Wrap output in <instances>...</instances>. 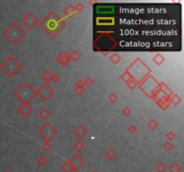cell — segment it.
Wrapping results in <instances>:
<instances>
[{
	"label": "cell",
	"mask_w": 184,
	"mask_h": 172,
	"mask_svg": "<svg viewBox=\"0 0 184 172\" xmlns=\"http://www.w3.org/2000/svg\"><path fill=\"white\" fill-rule=\"evenodd\" d=\"M65 24L64 20L55 12H51L39 24L43 31L51 37L56 36L64 28Z\"/></svg>",
	"instance_id": "cell-1"
},
{
	"label": "cell",
	"mask_w": 184,
	"mask_h": 172,
	"mask_svg": "<svg viewBox=\"0 0 184 172\" xmlns=\"http://www.w3.org/2000/svg\"><path fill=\"white\" fill-rule=\"evenodd\" d=\"M126 71L130 75L132 78L136 80L138 83H140L143 80L145 79L146 76H145L143 74L140 73V71L142 73H145L147 75L150 74V68L145 66V64L140 59V58H137L130 66L128 67V69H126ZM148 76V75H147Z\"/></svg>",
	"instance_id": "cell-2"
},
{
	"label": "cell",
	"mask_w": 184,
	"mask_h": 172,
	"mask_svg": "<svg viewBox=\"0 0 184 172\" xmlns=\"http://www.w3.org/2000/svg\"><path fill=\"white\" fill-rule=\"evenodd\" d=\"M13 94L14 96H16L17 99L21 101L22 103H29V101L32 100L37 94V91L33 90L28 82H24L22 84L19 85V87H17Z\"/></svg>",
	"instance_id": "cell-3"
},
{
	"label": "cell",
	"mask_w": 184,
	"mask_h": 172,
	"mask_svg": "<svg viewBox=\"0 0 184 172\" xmlns=\"http://www.w3.org/2000/svg\"><path fill=\"white\" fill-rule=\"evenodd\" d=\"M3 35L12 45H15L18 41H20L24 37L25 31L19 26V24H17L16 23H13L3 32Z\"/></svg>",
	"instance_id": "cell-4"
},
{
	"label": "cell",
	"mask_w": 184,
	"mask_h": 172,
	"mask_svg": "<svg viewBox=\"0 0 184 172\" xmlns=\"http://www.w3.org/2000/svg\"><path fill=\"white\" fill-rule=\"evenodd\" d=\"M0 68L9 77H13L22 69V65L18 60L15 59L14 57L8 56L6 59L4 60L0 65Z\"/></svg>",
	"instance_id": "cell-5"
},
{
	"label": "cell",
	"mask_w": 184,
	"mask_h": 172,
	"mask_svg": "<svg viewBox=\"0 0 184 172\" xmlns=\"http://www.w3.org/2000/svg\"><path fill=\"white\" fill-rule=\"evenodd\" d=\"M39 134L46 142H50L58 134L57 128H55L51 123H46L39 130Z\"/></svg>",
	"instance_id": "cell-6"
},
{
	"label": "cell",
	"mask_w": 184,
	"mask_h": 172,
	"mask_svg": "<svg viewBox=\"0 0 184 172\" xmlns=\"http://www.w3.org/2000/svg\"><path fill=\"white\" fill-rule=\"evenodd\" d=\"M54 93V90L46 82H44L39 90L37 91V94L39 96L40 99H42L43 101H48Z\"/></svg>",
	"instance_id": "cell-7"
},
{
	"label": "cell",
	"mask_w": 184,
	"mask_h": 172,
	"mask_svg": "<svg viewBox=\"0 0 184 172\" xmlns=\"http://www.w3.org/2000/svg\"><path fill=\"white\" fill-rule=\"evenodd\" d=\"M38 22H39V20L34 15V13H32V12H29L22 19V23L28 30H32L33 27H35V25L38 24Z\"/></svg>",
	"instance_id": "cell-8"
},
{
	"label": "cell",
	"mask_w": 184,
	"mask_h": 172,
	"mask_svg": "<svg viewBox=\"0 0 184 172\" xmlns=\"http://www.w3.org/2000/svg\"><path fill=\"white\" fill-rule=\"evenodd\" d=\"M68 161L71 164V166L73 167L75 172L80 170L85 164V161L83 159V158L79 154H75L71 159H68Z\"/></svg>",
	"instance_id": "cell-9"
},
{
	"label": "cell",
	"mask_w": 184,
	"mask_h": 172,
	"mask_svg": "<svg viewBox=\"0 0 184 172\" xmlns=\"http://www.w3.org/2000/svg\"><path fill=\"white\" fill-rule=\"evenodd\" d=\"M32 111V108L29 106V103H22V105L17 109V112L20 113L23 117H27Z\"/></svg>",
	"instance_id": "cell-10"
},
{
	"label": "cell",
	"mask_w": 184,
	"mask_h": 172,
	"mask_svg": "<svg viewBox=\"0 0 184 172\" xmlns=\"http://www.w3.org/2000/svg\"><path fill=\"white\" fill-rule=\"evenodd\" d=\"M57 61L62 66H66L69 63V61H70L69 55H67L65 51L60 52V54L57 57Z\"/></svg>",
	"instance_id": "cell-11"
},
{
	"label": "cell",
	"mask_w": 184,
	"mask_h": 172,
	"mask_svg": "<svg viewBox=\"0 0 184 172\" xmlns=\"http://www.w3.org/2000/svg\"><path fill=\"white\" fill-rule=\"evenodd\" d=\"M87 129L82 126V125H79L77 127H76V129L74 130V134L77 135V137H78L79 139H82L83 137H84L86 134H87Z\"/></svg>",
	"instance_id": "cell-12"
},
{
	"label": "cell",
	"mask_w": 184,
	"mask_h": 172,
	"mask_svg": "<svg viewBox=\"0 0 184 172\" xmlns=\"http://www.w3.org/2000/svg\"><path fill=\"white\" fill-rule=\"evenodd\" d=\"M62 12L65 14V17L66 18H68V17H71L73 16L75 13H76V11H75V7L72 5H66V7L62 10Z\"/></svg>",
	"instance_id": "cell-13"
},
{
	"label": "cell",
	"mask_w": 184,
	"mask_h": 172,
	"mask_svg": "<svg viewBox=\"0 0 184 172\" xmlns=\"http://www.w3.org/2000/svg\"><path fill=\"white\" fill-rule=\"evenodd\" d=\"M168 170L170 172H182V167L179 164L177 161H172L168 167Z\"/></svg>",
	"instance_id": "cell-14"
},
{
	"label": "cell",
	"mask_w": 184,
	"mask_h": 172,
	"mask_svg": "<svg viewBox=\"0 0 184 172\" xmlns=\"http://www.w3.org/2000/svg\"><path fill=\"white\" fill-rule=\"evenodd\" d=\"M114 20H113V18H111V17H105V18H99V19H97V24H103V25H104V24H114V22H113Z\"/></svg>",
	"instance_id": "cell-15"
},
{
	"label": "cell",
	"mask_w": 184,
	"mask_h": 172,
	"mask_svg": "<svg viewBox=\"0 0 184 172\" xmlns=\"http://www.w3.org/2000/svg\"><path fill=\"white\" fill-rule=\"evenodd\" d=\"M104 156H105L108 159L111 160V159H114L117 157V152H116L113 149H109V150H107L105 152Z\"/></svg>",
	"instance_id": "cell-16"
},
{
	"label": "cell",
	"mask_w": 184,
	"mask_h": 172,
	"mask_svg": "<svg viewBox=\"0 0 184 172\" xmlns=\"http://www.w3.org/2000/svg\"><path fill=\"white\" fill-rule=\"evenodd\" d=\"M153 61H154L157 66H161V65L165 61V58H164V57H163V55L157 54V55H156V56L153 57Z\"/></svg>",
	"instance_id": "cell-17"
},
{
	"label": "cell",
	"mask_w": 184,
	"mask_h": 172,
	"mask_svg": "<svg viewBox=\"0 0 184 172\" xmlns=\"http://www.w3.org/2000/svg\"><path fill=\"white\" fill-rule=\"evenodd\" d=\"M170 102L173 105H179L182 102V98L177 94H172L170 97Z\"/></svg>",
	"instance_id": "cell-18"
},
{
	"label": "cell",
	"mask_w": 184,
	"mask_h": 172,
	"mask_svg": "<svg viewBox=\"0 0 184 172\" xmlns=\"http://www.w3.org/2000/svg\"><path fill=\"white\" fill-rule=\"evenodd\" d=\"M60 168H61V170H62L64 172H75L74 169H73V167L71 166V164L69 163L68 160H66L64 164H62Z\"/></svg>",
	"instance_id": "cell-19"
},
{
	"label": "cell",
	"mask_w": 184,
	"mask_h": 172,
	"mask_svg": "<svg viewBox=\"0 0 184 172\" xmlns=\"http://www.w3.org/2000/svg\"><path fill=\"white\" fill-rule=\"evenodd\" d=\"M155 170L157 172H165L167 170V167H166V165L163 161H160V162H158L157 164L156 165Z\"/></svg>",
	"instance_id": "cell-20"
},
{
	"label": "cell",
	"mask_w": 184,
	"mask_h": 172,
	"mask_svg": "<svg viewBox=\"0 0 184 172\" xmlns=\"http://www.w3.org/2000/svg\"><path fill=\"white\" fill-rule=\"evenodd\" d=\"M73 148L75 149V151H77V152H81L83 150H84V143L82 142V141H77L75 144H74V145H73Z\"/></svg>",
	"instance_id": "cell-21"
},
{
	"label": "cell",
	"mask_w": 184,
	"mask_h": 172,
	"mask_svg": "<svg viewBox=\"0 0 184 172\" xmlns=\"http://www.w3.org/2000/svg\"><path fill=\"white\" fill-rule=\"evenodd\" d=\"M50 111L46 108H43L39 110V118L43 119V120H46L50 117Z\"/></svg>",
	"instance_id": "cell-22"
},
{
	"label": "cell",
	"mask_w": 184,
	"mask_h": 172,
	"mask_svg": "<svg viewBox=\"0 0 184 172\" xmlns=\"http://www.w3.org/2000/svg\"><path fill=\"white\" fill-rule=\"evenodd\" d=\"M110 60H111L114 65H118V63L120 62V60H121V57H120L118 54L114 53L110 57Z\"/></svg>",
	"instance_id": "cell-23"
},
{
	"label": "cell",
	"mask_w": 184,
	"mask_h": 172,
	"mask_svg": "<svg viewBox=\"0 0 184 172\" xmlns=\"http://www.w3.org/2000/svg\"><path fill=\"white\" fill-rule=\"evenodd\" d=\"M147 126H148L151 130H155V129H156L158 126H159V124H158V122L156 119H152L147 123Z\"/></svg>",
	"instance_id": "cell-24"
},
{
	"label": "cell",
	"mask_w": 184,
	"mask_h": 172,
	"mask_svg": "<svg viewBox=\"0 0 184 172\" xmlns=\"http://www.w3.org/2000/svg\"><path fill=\"white\" fill-rule=\"evenodd\" d=\"M51 76H52V74L50 71H46L41 75V78L45 81L46 83H48L50 81H51Z\"/></svg>",
	"instance_id": "cell-25"
},
{
	"label": "cell",
	"mask_w": 184,
	"mask_h": 172,
	"mask_svg": "<svg viewBox=\"0 0 184 172\" xmlns=\"http://www.w3.org/2000/svg\"><path fill=\"white\" fill-rule=\"evenodd\" d=\"M80 57H81V54H80V52H79L78 50H74L72 53L69 55V58H70V60H73V61H77V60H78Z\"/></svg>",
	"instance_id": "cell-26"
},
{
	"label": "cell",
	"mask_w": 184,
	"mask_h": 172,
	"mask_svg": "<svg viewBox=\"0 0 184 172\" xmlns=\"http://www.w3.org/2000/svg\"><path fill=\"white\" fill-rule=\"evenodd\" d=\"M108 100H109L111 102L114 103L115 101H117L118 100V96L115 93H110V95L108 96Z\"/></svg>",
	"instance_id": "cell-27"
},
{
	"label": "cell",
	"mask_w": 184,
	"mask_h": 172,
	"mask_svg": "<svg viewBox=\"0 0 184 172\" xmlns=\"http://www.w3.org/2000/svg\"><path fill=\"white\" fill-rule=\"evenodd\" d=\"M47 162H48V159H47V158L45 156H40L39 159H38V160H37L38 165L41 166V167L45 166L47 164Z\"/></svg>",
	"instance_id": "cell-28"
},
{
	"label": "cell",
	"mask_w": 184,
	"mask_h": 172,
	"mask_svg": "<svg viewBox=\"0 0 184 172\" xmlns=\"http://www.w3.org/2000/svg\"><path fill=\"white\" fill-rule=\"evenodd\" d=\"M163 150H164L165 152H170L171 149L173 148V145L171 144L170 141H167L166 143H164V144H163Z\"/></svg>",
	"instance_id": "cell-29"
},
{
	"label": "cell",
	"mask_w": 184,
	"mask_h": 172,
	"mask_svg": "<svg viewBox=\"0 0 184 172\" xmlns=\"http://www.w3.org/2000/svg\"><path fill=\"white\" fill-rule=\"evenodd\" d=\"M51 145L50 142L44 141V143L41 145V149H42L43 152H49L51 150Z\"/></svg>",
	"instance_id": "cell-30"
},
{
	"label": "cell",
	"mask_w": 184,
	"mask_h": 172,
	"mask_svg": "<svg viewBox=\"0 0 184 172\" xmlns=\"http://www.w3.org/2000/svg\"><path fill=\"white\" fill-rule=\"evenodd\" d=\"M175 136H176V134L173 132L172 130L169 131V132L166 134V138H167V140L170 141V142H171V140H173V139L175 138Z\"/></svg>",
	"instance_id": "cell-31"
},
{
	"label": "cell",
	"mask_w": 184,
	"mask_h": 172,
	"mask_svg": "<svg viewBox=\"0 0 184 172\" xmlns=\"http://www.w3.org/2000/svg\"><path fill=\"white\" fill-rule=\"evenodd\" d=\"M84 86H87V87H90L93 84V79L92 77H87L86 79L84 81Z\"/></svg>",
	"instance_id": "cell-32"
},
{
	"label": "cell",
	"mask_w": 184,
	"mask_h": 172,
	"mask_svg": "<svg viewBox=\"0 0 184 172\" xmlns=\"http://www.w3.org/2000/svg\"><path fill=\"white\" fill-rule=\"evenodd\" d=\"M131 112L132 110L130 109V108H129V107H125V108H123L122 110H121V113H122L124 116H129V115L131 114Z\"/></svg>",
	"instance_id": "cell-33"
},
{
	"label": "cell",
	"mask_w": 184,
	"mask_h": 172,
	"mask_svg": "<svg viewBox=\"0 0 184 172\" xmlns=\"http://www.w3.org/2000/svg\"><path fill=\"white\" fill-rule=\"evenodd\" d=\"M75 92L77 93L78 95H82L83 93L85 92V90H84V86H76V88H75Z\"/></svg>",
	"instance_id": "cell-34"
},
{
	"label": "cell",
	"mask_w": 184,
	"mask_h": 172,
	"mask_svg": "<svg viewBox=\"0 0 184 172\" xmlns=\"http://www.w3.org/2000/svg\"><path fill=\"white\" fill-rule=\"evenodd\" d=\"M84 5H83L82 3H78V4L75 6V11H76V13H77V12H82V11L84 10Z\"/></svg>",
	"instance_id": "cell-35"
},
{
	"label": "cell",
	"mask_w": 184,
	"mask_h": 172,
	"mask_svg": "<svg viewBox=\"0 0 184 172\" xmlns=\"http://www.w3.org/2000/svg\"><path fill=\"white\" fill-rule=\"evenodd\" d=\"M128 131L131 134H133L134 133L137 132V126H134V125H130V126L128 127Z\"/></svg>",
	"instance_id": "cell-36"
},
{
	"label": "cell",
	"mask_w": 184,
	"mask_h": 172,
	"mask_svg": "<svg viewBox=\"0 0 184 172\" xmlns=\"http://www.w3.org/2000/svg\"><path fill=\"white\" fill-rule=\"evenodd\" d=\"M59 80H60V77H59V75H52V76H51V81H52L53 82H55V83H57L58 82H59Z\"/></svg>",
	"instance_id": "cell-37"
},
{
	"label": "cell",
	"mask_w": 184,
	"mask_h": 172,
	"mask_svg": "<svg viewBox=\"0 0 184 172\" xmlns=\"http://www.w3.org/2000/svg\"><path fill=\"white\" fill-rule=\"evenodd\" d=\"M76 86H84V80L82 79H78L76 82Z\"/></svg>",
	"instance_id": "cell-38"
},
{
	"label": "cell",
	"mask_w": 184,
	"mask_h": 172,
	"mask_svg": "<svg viewBox=\"0 0 184 172\" xmlns=\"http://www.w3.org/2000/svg\"><path fill=\"white\" fill-rule=\"evenodd\" d=\"M6 172H10V171H6Z\"/></svg>",
	"instance_id": "cell-39"
}]
</instances>
